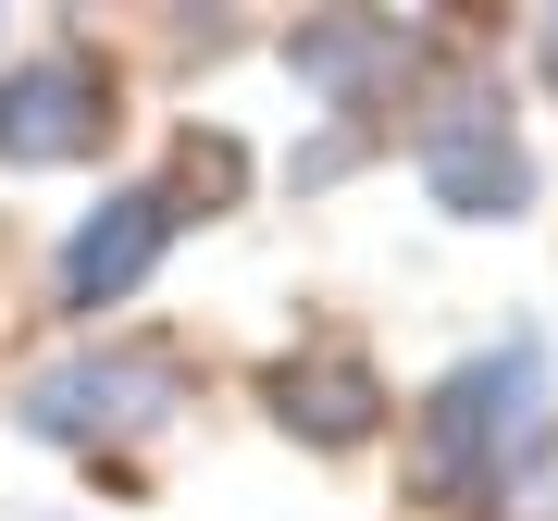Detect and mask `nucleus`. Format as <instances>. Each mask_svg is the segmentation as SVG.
<instances>
[{"label": "nucleus", "instance_id": "obj_1", "mask_svg": "<svg viewBox=\"0 0 558 521\" xmlns=\"http://www.w3.org/2000/svg\"><path fill=\"white\" fill-rule=\"evenodd\" d=\"M546 410H558V385H546V336H534V323L497 336V348H472V361L410 410L422 497H435V509H497L521 484V460L546 447Z\"/></svg>", "mask_w": 558, "mask_h": 521}, {"label": "nucleus", "instance_id": "obj_2", "mask_svg": "<svg viewBox=\"0 0 558 521\" xmlns=\"http://www.w3.org/2000/svg\"><path fill=\"white\" fill-rule=\"evenodd\" d=\"M410 174H422V199L447 223H521L534 211V149H521L509 87H447L410 124Z\"/></svg>", "mask_w": 558, "mask_h": 521}, {"label": "nucleus", "instance_id": "obj_3", "mask_svg": "<svg viewBox=\"0 0 558 521\" xmlns=\"http://www.w3.org/2000/svg\"><path fill=\"white\" fill-rule=\"evenodd\" d=\"M186 410V373L161 361V348H75V361H50L38 385L13 398V422L38 447H124V435H149V422H174Z\"/></svg>", "mask_w": 558, "mask_h": 521}, {"label": "nucleus", "instance_id": "obj_4", "mask_svg": "<svg viewBox=\"0 0 558 521\" xmlns=\"http://www.w3.org/2000/svg\"><path fill=\"white\" fill-rule=\"evenodd\" d=\"M112 75L87 50H38V62H0V161L13 174H50V161L112 149Z\"/></svg>", "mask_w": 558, "mask_h": 521}, {"label": "nucleus", "instance_id": "obj_5", "mask_svg": "<svg viewBox=\"0 0 558 521\" xmlns=\"http://www.w3.org/2000/svg\"><path fill=\"white\" fill-rule=\"evenodd\" d=\"M174 186H112L100 211L62 237V260H50V299L75 311V323H100V311H124L137 286L161 274V249H174Z\"/></svg>", "mask_w": 558, "mask_h": 521}, {"label": "nucleus", "instance_id": "obj_6", "mask_svg": "<svg viewBox=\"0 0 558 521\" xmlns=\"http://www.w3.org/2000/svg\"><path fill=\"white\" fill-rule=\"evenodd\" d=\"M286 75H299L323 112H373V100H398L422 75V38L385 25V13H336V25H299V38H286Z\"/></svg>", "mask_w": 558, "mask_h": 521}, {"label": "nucleus", "instance_id": "obj_7", "mask_svg": "<svg viewBox=\"0 0 558 521\" xmlns=\"http://www.w3.org/2000/svg\"><path fill=\"white\" fill-rule=\"evenodd\" d=\"M260 398H274V422H286L299 447H360V435L385 422V385H373L360 348H299V361H274Z\"/></svg>", "mask_w": 558, "mask_h": 521}, {"label": "nucleus", "instance_id": "obj_8", "mask_svg": "<svg viewBox=\"0 0 558 521\" xmlns=\"http://www.w3.org/2000/svg\"><path fill=\"white\" fill-rule=\"evenodd\" d=\"M534 75H546V87H558V13H546V38H534Z\"/></svg>", "mask_w": 558, "mask_h": 521}]
</instances>
